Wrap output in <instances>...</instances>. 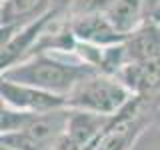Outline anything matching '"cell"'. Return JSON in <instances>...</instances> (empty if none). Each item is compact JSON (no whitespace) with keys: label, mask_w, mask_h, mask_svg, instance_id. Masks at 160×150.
I'll return each instance as SVG.
<instances>
[{"label":"cell","mask_w":160,"mask_h":150,"mask_svg":"<svg viewBox=\"0 0 160 150\" xmlns=\"http://www.w3.org/2000/svg\"><path fill=\"white\" fill-rule=\"evenodd\" d=\"M98 72L80 58L68 60L58 52H40L22 62L2 70V80L26 84V86L44 90L50 94L66 98L82 78Z\"/></svg>","instance_id":"obj_1"},{"label":"cell","mask_w":160,"mask_h":150,"mask_svg":"<svg viewBox=\"0 0 160 150\" xmlns=\"http://www.w3.org/2000/svg\"><path fill=\"white\" fill-rule=\"evenodd\" d=\"M132 98L134 94L116 76L94 72L80 80L78 86L66 96V106L70 110L116 116Z\"/></svg>","instance_id":"obj_2"},{"label":"cell","mask_w":160,"mask_h":150,"mask_svg":"<svg viewBox=\"0 0 160 150\" xmlns=\"http://www.w3.org/2000/svg\"><path fill=\"white\" fill-rule=\"evenodd\" d=\"M70 116V108L36 114L18 132L2 134L0 144L12 150H52L58 138L64 134Z\"/></svg>","instance_id":"obj_3"},{"label":"cell","mask_w":160,"mask_h":150,"mask_svg":"<svg viewBox=\"0 0 160 150\" xmlns=\"http://www.w3.org/2000/svg\"><path fill=\"white\" fill-rule=\"evenodd\" d=\"M0 96H2L4 106L30 114H46V112H54V110L68 108L64 96L44 92V90L26 86V84L10 82V80H2Z\"/></svg>","instance_id":"obj_4"},{"label":"cell","mask_w":160,"mask_h":150,"mask_svg":"<svg viewBox=\"0 0 160 150\" xmlns=\"http://www.w3.org/2000/svg\"><path fill=\"white\" fill-rule=\"evenodd\" d=\"M74 36L78 42H86L92 46H116V44L126 42L128 36L120 34L116 28L110 24L104 12H94V14H82V16H72L70 20Z\"/></svg>","instance_id":"obj_5"},{"label":"cell","mask_w":160,"mask_h":150,"mask_svg":"<svg viewBox=\"0 0 160 150\" xmlns=\"http://www.w3.org/2000/svg\"><path fill=\"white\" fill-rule=\"evenodd\" d=\"M104 14L120 34L130 36L144 24V0H114Z\"/></svg>","instance_id":"obj_6"},{"label":"cell","mask_w":160,"mask_h":150,"mask_svg":"<svg viewBox=\"0 0 160 150\" xmlns=\"http://www.w3.org/2000/svg\"><path fill=\"white\" fill-rule=\"evenodd\" d=\"M2 2H4V0H2Z\"/></svg>","instance_id":"obj_7"}]
</instances>
